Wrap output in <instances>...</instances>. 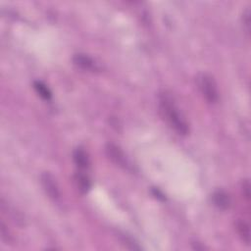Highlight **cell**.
I'll list each match as a JSON object with an SVG mask.
<instances>
[{"label":"cell","instance_id":"6da1fadb","mask_svg":"<svg viewBox=\"0 0 251 251\" xmlns=\"http://www.w3.org/2000/svg\"><path fill=\"white\" fill-rule=\"evenodd\" d=\"M158 104L162 117L178 135H187L190 133V125L170 93H160Z\"/></svg>","mask_w":251,"mask_h":251},{"label":"cell","instance_id":"7a4b0ae2","mask_svg":"<svg viewBox=\"0 0 251 251\" xmlns=\"http://www.w3.org/2000/svg\"><path fill=\"white\" fill-rule=\"evenodd\" d=\"M197 86L202 94L203 97L207 102L214 104L219 99V92L217 88V83L212 76L208 74H200L197 77Z\"/></svg>","mask_w":251,"mask_h":251},{"label":"cell","instance_id":"3957f363","mask_svg":"<svg viewBox=\"0 0 251 251\" xmlns=\"http://www.w3.org/2000/svg\"><path fill=\"white\" fill-rule=\"evenodd\" d=\"M40 182L48 197L54 201H57L60 198V192L54 177L50 173H43L40 177Z\"/></svg>","mask_w":251,"mask_h":251},{"label":"cell","instance_id":"277c9868","mask_svg":"<svg viewBox=\"0 0 251 251\" xmlns=\"http://www.w3.org/2000/svg\"><path fill=\"white\" fill-rule=\"evenodd\" d=\"M73 62L74 64L83 70V71H88V72H98L100 71V66L98 65V63L93 59L92 57L86 55V54H76L73 58Z\"/></svg>","mask_w":251,"mask_h":251},{"label":"cell","instance_id":"5b68a950","mask_svg":"<svg viewBox=\"0 0 251 251\" xmlns=\"http://www.w3.org/2000/svg\"><path fill=\"white\" fill-rule=\"evenodd\" d=\"M106 153L108 155V157L112 160V162H114L116 165L123 167L125 169H128L129 167V162L127 160L126 155L124 154V152L121 150V148L115 144L109 143L106 146Z\"/></svg>","mask_w":251,"mask_h":251},{"label":"cell","instance_id":"8992f818","mask_svg":"<svg viewBox=\"0 0 251 251\" xmlns=\"http://www.w3.org/2000/svg\"><path fill=\"white\" fill-rule=\"evenodd\" d=\"M73 159L78 170L85 171L90 168L91 161H90L89 154L82 147H77L74 150Z\"/></svg>","mask_w":251,"mask_h":251},{"label":"cell","instance_id":"52a82bcc","mask_svg":"<svg viewBox=\"0 0 251 251\" xmlns=\"http://www.w3.org/2000/svg\"><path fill=\"white\" fill-rule=\"evenodd\" d=\"M74 181L77 190L81 193H87L92 189V180L90 176L85 172H81V171L77 172L75 174Z\"/></svg>","mask_w":251,"mask_h":251},{"label":"cell","instance_id":"ba28073f","mask_svg":"<svg viewBox=\"0 0 251 251\" xmlns=\"http://www.w3.org/2000/svg\"><path fill=\"white\" fill-rule=\"evenodd\" d=\"M212 201L214 205L221 209V210H226L231 206V197L230 195L224 192V191H216L213 195H212Z\"/></svg>","mask_w":251,"mask_h":251},{"label":"cell","instance_id":"9c48e42d","mask_svg":"<svg viewBox=\"0 0 251 251\" xmlns=\"http://www.w3.org/2000/svg\"><path fill=\"white\" fill-rule=\"evenodd\" d=\"M34 88L37 92V94L44 100H50L52 98V93L51 91L48 89V87L45 85L44 82L40 81V80H36L34 82Z\"/></svg>","mask_w":251,"mask_h":251},{"label":"cell","instance_id":"30bf717a","mask_svg":"<svg viewBox=\"0 0 251 251\" xmlns=\"http://www.w3.org/2000/svg\"><path fill=\"white\" fill-rule=\"evenodd\" d=\"M236 230H237V232H238L240 238L242 239V241L245 244L249 245V243H250V232H249L248 224L243 220H239L236 223Z\"/></svg>","mask_w":251,"mask_h":251},{"label":"cell","instance_id":"8fae6325","mask_svg":"<svg viewBox=\"0 0 251 251\" xmlns=\"http://www.w3.org/2000/svg\"><path fill=\"white\" fill-rule=\"evenodd\" d=\"M242 22H243V25H244L246 31L249 32V27H250V11H249V9H246L245 12L243 13Z\"/></svg>","mask_w":251,"mask_h":251},{"label":"cell","instance_id":"7c38bea8","mask_svg":"<svg viewBox=\"0 0 251 251\" xmlns=\"http://www.w3.org/2000/svg\"><path fill=\"white\" fill-rule=\"evenodd\" d=\"M242 193H243V196L247 200H249L250 199V185L247 180H245L242 184Z\"/></svg>","mask_w":251,"mask_h":251}]
</instances>
